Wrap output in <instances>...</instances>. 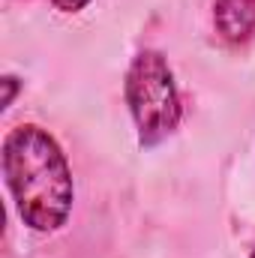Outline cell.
Wrapping results in <instances>:
<instances>
[{
    "label": "cell",
    "mask_w": 255,
    "mask_h": 258,
    "mask_svg": "<svg viewBox=\"0 0 255 258\" xmlns=\"http://www.w3.org/2000/svg\"><path fill=\"white\" fill-rule=\"evenodd\" d=\"M57 3V9H63V12H78L81 6H87L90 0H54Z\"/></svg>",
    "instance_id": "cell-4"
},
{
    "label": "cell",
    "mask_w": 255,
    "mask_h": 258,
    "mask_svg": "<svg viewBox=\"0 0 255 258\" xmlns=\"http://www.w3.org/2000/svg\"><path fill=\"white\" fill-rule=\"evenodd\" d=\"M3 174L15 207L33 231L60 228L72 207V174L60 144L42 126H18L3 141Z\"/></svg>",
    "instance_id": "cell-1"
},
{
    "label": "cell",
    "mask_w": 255,
    "mask_h": 258,
    "mask_svg": "<svg viewBox=\"0 0 255 258\" xmlns=\"http://www.w3.org/2000/svg\"><path fill=\"white\" fill-rule=\"evenodd\" d=\"M252 258H255V252H252Z\"/></svg>",
    "instance_id": "cell-6"
},
{
    "label": "cell",
    "mask_w": 255,
    "mask_h": 258,
    "mask_svg": "<svg viewBox=\"0 0 255 258\" xmlns=\"http://www.w3.org/2000/svg\"><path fill=\"white\" fill-rule=\"evenodd\" d=\"M3 84H6V96H3V105H12V96H15V87H18V84H15V78H12V75H6V78H3Z\"/></svg>",
    "instance_id": "cell-5"
},
{
    "label": "cell",
    "mask_w": 255,
    "mask_h": 258,
    "mask_svg": "<svg viewBox=\"0 0 255 258\" xmlns=\"http://www.w3.org/2000/svg\"><path fill=\"white\" fill-rule=\"evenodd\" d=\"M213 21L222 39L246 42L255 33V0H216Z\"/></svg>",
    "instance_id": "cell-3"
},
{
    "label": "cell",
    "mask_w": 255,
    "mask_h": 258,
    "mask_svg": "<svg viewBox=\"0 0 255 258\" xmlns=\"http://www.w3.org/2000/svg\"><path fill=\"white\" fill-rule=\"evenodd\" d=\"M126 102L141 144L153 147L180 123V96L174 75L159 51H141L126 75Z\"/></svg>",
    "instance_id": "cell-2"
}]
</instances>
